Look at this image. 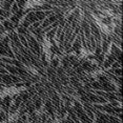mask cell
I'll return each mask as SVG.
<instances>
[{"mask_svg": "<svg viewBox=\"0 0 123 123\" xmlns=\"http://www.w3.org/2000/svg\"><path fill=\"white\" fill-rule=\"evenodd\" d=\"M95 113L97 114V123H120V120H118L113 116L104 115L97 111H95Z\"/></svg>", "mask_w": 123, "mask_h": 123, "instance_id": "6da1fadb", "label": "cell"}, {"mask_svg": "<svg viewBox=\"0 0 123 123\" xmlns=\"http://www.w3.org/2000/svg\"><path fill=\"white\" fill-rule=\"evenodd\" d=\"M2 27H3L4 30L9 31V32H13L14 30H15V25H14V23L9 19H5V20L2 21Z\"/></svg>", "mask_w": 123, "mask_h": 123, "instance_id": "7a4b0ae2", "label": "cell"}, {"mask_svg": "<svg viewBox=\"0 0 123 123\" xmlns=\"http://www.w3.org/2000/svg\"><path fill=\"white\" fill-rule=\"evenodd\" d=\"M6 118V115H5V111H0V121H3V120Z\"/></svg>", "mask_w": 123, "mask_h": 123, "instance_id": "3957f363", "label": "cell"}, {"mask_svg": "<svg viewBox=\"0 0 123 123\" xmlns=\"http://www.w3.org/2000/svg\"><path fill=\"white\" fill-rule=\"evenodd\" d=\"M38 123H39V122H38Z\"/></svg>", "mask_w": 123, "mask_h": 123, "instance_id": "277c9868", "label": "cell"}]
</instances>
